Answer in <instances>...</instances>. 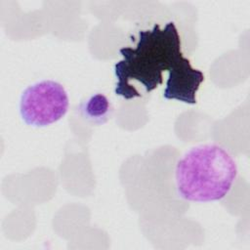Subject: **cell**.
Here are the masks:
<instances>
[{"mask_svg": "<svg viewBox=\"0 0 250 250\" xmlns=\"http://www.w3.org/2000/svg\"><path fill=\"white\" fill-rule=\"evenodd\" d=\"M119 52L123 60L114 65L118 79L114 92L126 100L141 96L131 87L130 81L141 83L149 93L162 84L164 71L171 72L185 59L173 21L167 22L163 28L154 24L150 30H141L136 47H123Z\"/></svg>", "mask_w": 250, "mask_h": 250, "instance_id": "6da1fadb", "label": "cell"}, {"mask_svg": "<svg viewBox=\"0 0 250 250\" xmlns=\"http://www.w3.org/2000/svg\"><path fill=\"white\" fill-rule=\"evenodd\" d=\"M237 175V165L222 146L211 144L190 148L177 162L175 179L179 195L192 202L224 198Z\"/></svg>", "mask_w": 250, "mask_h": 250, "instance_id": "7a4b0ae2", "label": "cell"}, {"mask_svg": "<svg viewBox=\"0 0 250 250\" xmlns=\"http://www.w3.org/2000/svg\"><path fill=\"white\" fill-rule=\"evenodd\" d=\"M68 105L69 99L64 87L56 81L44 80L22 92L20 112L27 125L45 127L62 119Z\"/></svg>", "mask_w": 250, "mask_h": 250, "instance_id": "3957f363", "label": "cell"}, {"mask_svg": "<svg viewBox=\"0 0 250 250\" xmlns=\"http://www.w3.org/2000/svg\"><path fill=\"white\" fill-rule=\"evenodd\" d=\"M203 81V72L193 68L189 60L186 58L174 70L168 73L163 97L166 100H177L194 104H196V92Z\"/></svg>", "mask_w": 250, "mask_h": 250, "instance_id": "277c9868", "label": "cell"}, {"mask_svg": "<svg viewBox=\"0 0 250 250\" xmlns=\"http://www.w3.org/2000/svg\"><path fill=\"white\" fill-rule=\"evenodd\" d=\"M110 104L105 96L97 94L82 104V112L85 117L96 124H103L108 119Z\"/></svg>", "mask_w": 250, "mask_h": 250, "instance_id": "5b68a950", "label": "cell"}]
</instances>
